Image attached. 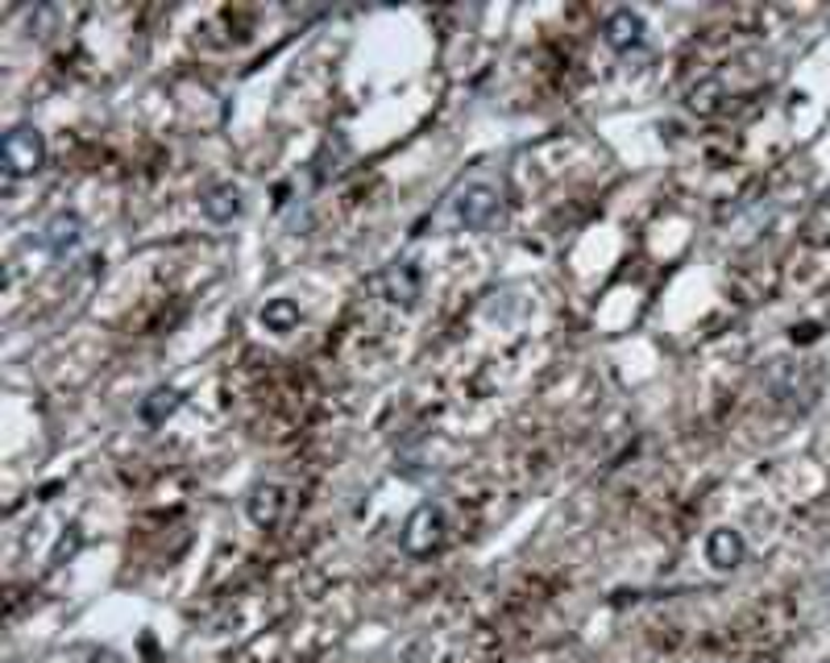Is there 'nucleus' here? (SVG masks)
<instances>
[{
  "instance_id": "9",
  "label": "nucleus",
  "mask_w": 830,
  "mask_h": 663,
  "mask_svg": "<svg viewBox=\"0 0 830 663\" xmlns=\"http://www.w3.org/2000/svg\"><path fill=\"white\" fill-rule=\"evenodd\" d=\"M603 34H606V46H610V51H619V54L636 51V46L643 42V18L640 13H631V9H615V13L606 18Z\"/></svg>"
},
{
  "instance_id": "3",
  "label": "nucleus",
  "mask_w": 830,
  "mask_h": 663,
  "mask_svg": "<svg viewBox=\"0 0 830 663\" xmlns=\"http://www.w3.org/2000/svg\"><path fill=\"white\" fill-rule=\"evenodd\" d=\"M453 212H457L461 228L486 233L490 224L499 221L502 195H499V188H490V183H466V188L457 191V200H453Z\"/></svg>"
},
{
  "instance_id": "5",
  "label": "nucleus",
  "mask_w": 830,
  "mask_h": 663,
  "mask_svg": "<svg viewBox=\"0 0 830 663\" xmlns=\"http://www.w3.org/2000/svg\"><path fill=\"white\" fill-rule=\"evenodd\" d=\"M283 511H287V490H283L278 481H258V485L249 490V498H245V518L258 531L278 527Z\"/></svg>"
},
{
  "instance_id": "12",
  "label": "nucleus",
  "mask_w": 830,
  "mask_h": 663,
  "mask_svg": "<svg viewBox=\"0 0 830 663\" xmlns=\"http://www.w3.org/2000/svg\"><path fill=\"white\" fill-rule=\"evenodd\" d=\"M174 407H179V391H167V386H162V391H155L141 403V419H146V424H162Z\"/></svg>"
},
{
  "instance_id": "8",
  "label": "nucleus",
  "mask_w": 830,
  "mask_h": 663,
  "mask_svg": "<svg viewBox=\"0 0 830 663\" xmlns=\"http://www.w3.org/2000/svg\"><path fill=\"white\" fill-rule=\"evenodd\" d=\"M200 212H204L212 224H228L242 216V188L237 183H212V188L200 195Z\"/></svg>"
},
{
  "instance_id": "13",
  "label": "nucleus",
  "mask_w": 830,
  "mask_h": 663,
  "mask_svg": "<svg viewBox=\"0 0 830 663\" xmlns=\"http://www.w3.org/2000/svg\"><path fill=\"white\" fill-rule=\"evenodd\" d=\"M714 96H719V87L714 84H702L690 92V108H698V113H710L714 108Z\"/></svg>"
},
{
  "instance_id": "6",
  "label": "nucleus",
  "mask_w": 830,
  "mask_h": 663,
  "mask_svg": "<svg viewBox=\"0 0 830 663\" xmlns=\"http://www.w3.org/2000/svg\"><path fill=\"white\" fill-rule=\"evenodd\" d=\"M79 240H84V221L71 216V212H58V216L42 228V245H46V254H51L54 261H63V257L75 254Z\"/></svg>"
},
{
  "instance_id": "10",
  "label": "nucleus",
  "mask_w": 830,
  "mask_h": 663,
  "mask_svg": "<svg viewBox=\"0 0 830 663\" xmlns=\"http://www.w3.org/2000/svg\"><path fill=\"white\" fill-rule=\"evenodd\" d=\"M258 320H262V328H266V332H275V336H287V332H295V328H299L304 311H299V303H295V299L278 295V299H266V303H262Z\"/></svg>"
},
{
  "instance_id": "7",
  "label": "nucleus",
  "mask_w": 830,
  "mask_h": 663,
  "mask_svg": "<svg viewBox=\"0 0 830 663\" xmlns=\"http://www.w3.org/2000/svg\"><path fill=\"white\" fill-rule=\"evenodd\" d=\"M747 556V544H744V535L735 527H719V531H710V539H706V560L719 568V573H735L739 564H744Z\"/></svg>"
},
{
  "instance_id": "2",
  "label": "nucleus",
  "mask_w": 830,
  "mask_h": 663,
  "mask_svg": "<svg viewBox=\"0 0 830 663\" xmlns=\"http://www.w3.org/2000/svg\"><path fill=\"white\" fill-rule=\"evenodd\" d=\"M440 544H445V511L433 506V502L415 506V511L407 514L403 531H398V547H403L407 556H415V560H424V556H433Z\"/></svg>"
},
{
  "instance_id": "4",
  "label": "nucleus",
  "mask_w": 830,
  "mask_h": 663,
  "mask_svg": "<svg viewBox=\"0 0 830 663\" xmlns=\"http://www.w3.org/2000/svg\"><path fill=\"white\" fill-rule=\"evenodd\" d=\"M419 287H424V278H419V270H415L412 261H391V266L379 274V295L391 307H403V311L415 307Z\"/></svg>"
},
{
  "instance_id": "11",
  "label": "nucleus",
  "mask_w": 830,
  "mask_h": 663,
  "mask_svg": "<svg viewBox=\"0 0 830 663\" xmlns=\"http://www.w3.org/2000/svg\"><path fill=\"white\" fill-rule=\"evenodd\" d=\"M806 240L810 245H830V188L818 195L810 221H806Z\"/></svg>"
},
{
  "instance_id": "1",
  "label": "nucleus",
  "mask_w": 830,
  "mask_h": 663,
  "mask_svg": "<svg viewBox=\"0 0 830 663\" xmlns=\"http://www.w3.org/2000/svg\"><path fill=\"white\" fill-rule=\"evenodd\" d=\"M0 158H4V174H9V179H30V174H38L42 162H46V137H42L38 125H13V129L4 133Z\"/></svg>"
}]
</instances>
